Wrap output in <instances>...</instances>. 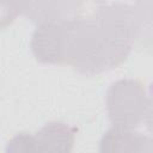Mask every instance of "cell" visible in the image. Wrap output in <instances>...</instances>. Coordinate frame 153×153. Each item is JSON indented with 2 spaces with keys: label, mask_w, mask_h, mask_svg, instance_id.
Segmentation results:
<instances>
[{
  "label": "cell",
  "mask_w": 153,
  "mask_h": 153,
  "mask_svg": "<svg viewBox=\"0 0 153 153\" xmlns=\"http://www.w3.org/2000/svg\"><path fill=\"white\" fill-rule=\"evenodd\" d=\"M61 26L63 63L93 76L127 60L136 38V12L126 4L80 0L76 16Z\"/></svg>",
  "instance_id": "cell-1"
},
{
  "label": "cell",
  "mask_w": 153,
  "mask_h": 153,
  "mask_svg": "<svg viewBox=\"0 0 153 153\" xmlns=\"http://www.w3.org/2000/svg\"><path fill=\"white\" fill-rule=\"evenodd\" d=\"M147 94L143 85L135 79H121L110 85L106 92V110L112 127L136 128L145 120Z\"/></svg>",
  "instance_id": "cell-2"
},
{
  "label": "cell",
  "mask_w": 153,
  "mask_h": 153,
  "mask_svg": "<svg viewBox=\"0 0 153 153\" xmlns=\"http://www.w3.org/2000/svg\"><path fill=\"white\" fill-rule=\"evenodd\" d=\"M30 48L33 57L44 65H63L62 26L59 22L41 23L31 36Z\"/></svg>",
  "instance_id": "cell-3"
},
{
  "label": "cell",
  "mask_w": 153,
  "mask_h": 153,
  "mask_svg": "<svg viewBox=\"0 0 153 153\" xmlns=\"http://www.w3.org/2000/svg\"><path fill=\"white\" fill-rule=\"evenodd\" d=\"M76 128L61 121L45 123L33 136L36 153H68L73 149Z\"/></svg>",
  "instance_id": "cell-4"
},
{
  "label": "cell",
  "mask_w": 153,
  "mask_h": 153,
  "mask_svg": "<svg viewBox=\"0 0 153 153\" xmlns=\"http://www.w3.org/2000/svg\"><path fill=\"white\" fill-rule=\"evenodd\" d=\"M152 139L133 129L112 127L99 141V151L103 153H126V152H151Z\"/></svg>",
  "instance_id": "cell-5"
},
{
  "label": "cell",
  "mask_w": 153,
  "mask_h": 153,
  "mask_svg": "<svg viewBox=\"0 0 153 153\" xmlns=\"http://www.w3.org/2000/svg\"><path fill=\"white\" fill-rule=\"evenodd\" d=\"M136 38L147 51L153 53V0H136Z\"/></svg>",
  "instance_id": "cell-6"
},
{
  "label": "cell",
  "mask_w": 153,
  "mask_h": 153,
  "mask_svg": "<svg viewBox=\"0 0 153 153\" xmlns=\"http://www.w3.org/2000/svg\"><path fill=\"white\" fill-rule=\"evenodd\" d=\"M29 0H0V26L5 29L23 13V8Z\"/></svg>",
  "instance_id": "cell-7"
},
{
  "label": "cell",
  "mask_w": 153,
  "mask_h": 153,
  "mask_svg": "<svg viewBox=\"0 0 153 153\" xmlns=\"http://www.w3.org/2000/svg\"><path fill=\"white\" fill-rule=\"evenodd\" d=\"M7 153H36L35 136L30 133H19L10 141L6 146Z\"/></svg>",
  "instance_id": "cell-8"
},
{
  "label": "cell",
  "mask_w": 153,
  "mask_h": 153,
  "mask_svg": "<svg viewBox=\"0 0 153 153\" xmlns=\"http://www.w3.org/2000/svg\"><path fill=\"white\" fill-rule=\"evenodd\" d=\"M145 122L146 127L149 133L153 134V90L151 96L147 99V109H146V115H145Z\"/></svg>",
  "instance_id": "cell-9"
},
{
  "label": "cell",
  "mask_w": 153,
  "mask_h": 153,
  "mask_svg": "<svg viewBox=\"0 0 153 153\" xmlns=\"http://www.w3.org/2000/svg\"><path fill=\"white\" fill-rule=\"evenodd\" d=\"M151 152H153V139H152V149H151Z\"/></svg>",
  "instance_id": "cell-10"
}]
</instances>
